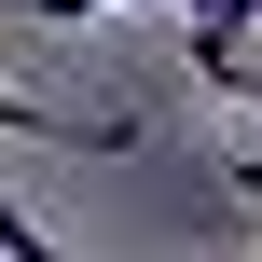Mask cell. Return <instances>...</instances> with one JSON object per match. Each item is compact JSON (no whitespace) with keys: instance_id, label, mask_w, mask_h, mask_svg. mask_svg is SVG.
<instances>
[{"instance_id":"obj_1","label":"cell","mask_w":262,"mask_h":262,"mask_svg":"<svg viewBox=\"0 0 262 262\" xmlns=\"http://www.w3.org/2000/svg\"><path fill=\"white\" fill-rule=\"evenodd\" d=\"M0 138H41V152H83V166H97V152H138L124 111H41L28 83H0Z\"/></svg>"},{"instance_id":"obj_4","label":"cell","mask_w":262,"mask_h":262,"mask_svg":"<svg viewBox=\"0 0 262 262\" xmlns=\"http://www.w3.org/2000/svg\"><path fill=\"white\" fill-rule=\"evenodd\" d=\"M41 28H83V14H124V0H28Z\"/></svg>"},{"instance_id":"obj_3","label":"cell","mask_w":262,"mask_h":262,"mask_svg":"<svg viewBox=\"0 0 262 262\" xmlns=\"http://www.w3.org/2000/svg\"><path fill=\"white\" fill-rule=\"evenodd\" d=\"M0 262H69V249H55V235H41V221H28L14 193H0Z\"/></svg>"},{"instance_id":"obj_2","label":"cell","mask_w":262,"mask_h":262,"mask_svg":"<svg viewBox=\"0 0 262 262\" xmlns=\"http://www.w3.org/2000/svg\"><path fill=\"white\" fill-rule=\"evenodd\" d=\"M249 14H262V0H180V28H193V69H207V83H235V55H249Z\"/></svg>"}]
</instances>
